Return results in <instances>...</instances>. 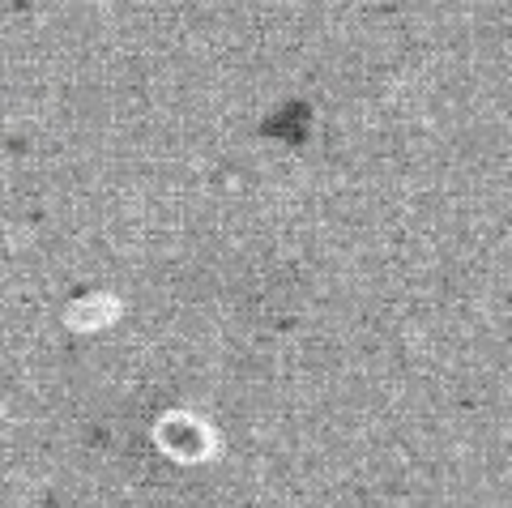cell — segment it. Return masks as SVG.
I'll return each instance as SVG.
<instances>
[{
  "label": "cell",
  "instance_id": "obj_1",
  "mask_svg": "<svg viewBox=\"0 0 512 508\" xmlns=\"http://www.w3.org/2000/svg\"><path fill=\"white\" fill-rule=\"evenodd\" d=\"M154 444L180 466H205L222 453L218 432L201 415H192V410H167L154 423Z\"/></svg>",
  "mask_w": 512,
  "mask_h": 508
},
{
  "label": "cell",
  "instance_id": "obj_2",
  "mask_svg": "<svg viewBox=\"0 0 512 508\" xmlns=\"http://www.w3.org/2000/svg\"><path fill=\"white\" fill-rule=\"evenodd\" d=\"M120 299L116 295H82V299H73L69 308H64V325L77 329V333H103L107 325H116L120 321Z\"/></svg>",
  "mask_w": 512,
  "mask_h": 508
}]
</instances>
